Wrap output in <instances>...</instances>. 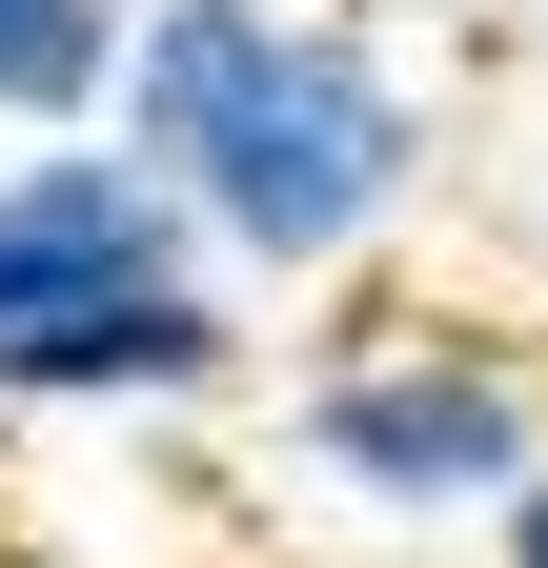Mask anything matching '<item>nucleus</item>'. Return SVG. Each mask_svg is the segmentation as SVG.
Segmentation results:
<instances>
[{"label":"nucleus","instance_id":"nucleus-1","mask_svg":"<svg viewBox=\"0 0 548 568\" xmlns=\"http://www.w3.org/2000/svg\"><path fill=\"white\" fill-rule=\"evenodd\" d=\"M102 142L183 203V244L224 284H346L366 244H406V203L447 163L427 82L325 0H122Z\"/></svg>","mask_w":548,"mask_h":568},{"label":"nucleus","instance_id":"nucleus-2","mask_svg":"<svg viewBox=\"0 0 548 568\" xmlns=\"http://www.w3.org/2000/svg\"><path fill=\"white\" fill-rule=\"evenodd\" d=\"M285 447L346 487L386 528H488L508 487L548 467V386L508 366L488 325H406V345H346V366H305Z\"/></svg>","mask_w":548,"mask_h":568},{"label":"nucleus","instance_id":"nucleus-3","mask_svg":"<svg viewBox=\"0 0 548 568\" xmlns=\"http://www.w3.org/2000/svg\"><path fill=\"white\" fill-rule=\"evenodd\" d=\"M224 386H244V284L203 264V244L0 345V406H21V426H41V406H102V426H163V406H224Z\"/></svg>","mask_w":548,"mask_h":568},{"label":"nucleus","instance_id":"nucleus-4","mask_svg":"<svg viewBox=\"0 0 548 568\" xmlns=\"http://www.w3.org/2000/svg\"><path fill=\"white\" fill-rule=\"evenodd\" d=\"M143 264H183V203L122 163L102 122H41L21 163H0V345L61 325V305H102V284H143Z\"/></svg>","mask_w":548,"mask_h":568},{"label":"nucleus","instance_id":"nucleus-5","mask_svg":"<svg viewBox=\"0 0 548 568\" xmlns=\"http://www.w3.org/2000/svg\"><path fill=\"white\" fill-rule=\"evenodd\" d=\"M102 61H122V0H0V122H102Z\"/></svg>","mask_w":548,"mask_h":568},{"label":"nucleus","instance_id":"nucleus-6","mask_svg":"<svg viewBox=\"0 0 548 568\" xmlns=\"http://www.w3.org/2000/svg\"><path fill=\"white\" fill-rule=\"evenodd\" d=\"M488 568H548V467H528L508 508H488Z\"/></svg>","mask_w":548,"mask_h":568},{"label":"nucleus","instance_id":"nucleus-7","mask_svg":"<svg viewBox=\"0 0 548 568\" xmlns=\"http://www.w3.org/2000/svg\"><path fill=\"white\" fill-rule=\"evenodd\" d=\"M325 21H366V41H386V21H447V0H325Z\"/></svg>","mask_w":548,"mask_h":568},{"label":"nucleus","instance_id":"nucleus-8","mask_svg":"<svg viewBox=\"0 0 548 568\" xmlns=\"http://www.w3.org/2000/svg\"><path fill=\"white\" fill-rule=\"evenodd\" d=\"M0 467H21V406H0Z\"/></svg>","mask_w":548,"mask_h":568},{"label":"nucleus","instance_id":"nucleus-9","mask_svg":"<svg viewBox=\"0 0 548 568\" xmlns=\"http://www.w3.org/2000/svg\"><path fill=\"white\" fill-rule=\"evenodd\" d=\"M0 568H61V548H0Z\"/></svg>","mask_w":548,"mask_h":568}]
</instances>
